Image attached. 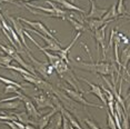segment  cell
I'll return each mask as SVG.
<instances>
[{
  "label": "cell",
  "instance_id": "44dd1931",
  "mask_svg": "<svg viewBox=\"0 0 130 129\" xmlns=\"http://www.w3.org/2000/svg\"><path fill=\"white\" fill-rule=\"evenodd\" d=\"M0 83L5 84V85H12V86H16L19 90H21V91H23V90H25V87H23L22 85H20V84H18V83H16V81L11 80V79H9V78L2 77V76H0Z\"/></svg>",
  "mask_w": 130,
  "mask_h": 129
},
{
  "label": "cell",
  "instance_id": "e0dca14e",
  "mask_svg": "<svg viewBox=\"0 0 130 129\" xmlns=\"http://www.w3.org/2000/svg\"><path fill=\"white\" fill-rule=\"evenodd\" d=\"M21 100L20 99H16V100H11V101H5L0 104V110H12V109H17L20 107Z\"/></svg>",
  "mask_w": 130,
  "mask_h": 129
},
{
  "label": "cell",
  "instance_id": "ba28073f",
  "mask_svg": "<svg viewBox=\"0 0 130 129\" xmlns=\"http://www.w3.org/2000/svg\"><path fill=\"white\" fill-rule=\"evenodd\" d=\"M31 100H34L36 102L37 109H43V108H47V107L51 108V109L55 108L54 104H52L51 100H50V98L43 92H40L39 95H36V96H32Z\"/></svg>",
  "mask_w": 130,
  "mask_h": 129
},
{
  "label": "cell",
  "instance_id": "6da1fadb",
  "mask_svg": "<svg viewBox=\"0 0 130 129\" xmlns=\"http://www.w3.org/2000/svg\"><path fill=\"white\" fill-rule=\"evenodd\" d=\"M82 46L86 48V50L88 51V54L90 56V52L88 50L87 46L85 43H82ZM90 59H91V62H85V61H70V66L75 67V68H78V69H82V70H86V71H90V72H97V74L101 75V76H108L110 75L111 76V80L115 85V76H113V71H116V74L119 76L120 72H119V69L116 68L115 64L116 63H108L106 61H101V62H93L92 60V57L90 56Z\"/></svg>",
  "mask_w": 130,
  "mask_h": 129
},
{
  "label": "cell",
  "instance_id": "4fadbf2b",
  "mask_svg": "<svg viewBox=\"0 0 130 129\" xmlns=\"http://www.w3.org/2000/svg\"><path fill=\"white\" fill-rule=\"evenodd\" d=\"M56 104H57V108H58V109H60V112L62 114V115L68 119V121H69L70 124L72 125V127H73V128H76V129H84V128H82L81 126H80V124L78 122V120H77L75 117H73L67 109H64V108L61 106L60 102H59L58 100H56Z\"/></svg>",
  "mask_w": 130,
  "mask_h": 129
},
{
  "label": "cell",
  "instance_id": "8992f818",
  "mask_svg": "<svg viewBox=\"0 0 130 129\" xmlns=\"http://www.w3.org/2000/svg\"><path fill=\"white\" fill-rule=\"evenodd\" d=\"M7 18L9 19V21L11 22V27L13 28L14 32H16L17 35H18V37H19L20 41H21V43H22V46H25V48H26V50H27V51H30V48H29L28 43H27V41H26L25 35H23L22 25H21V23H19L18 20L14 19L13 17H11V16H7ZM30 52H31V51H30Z\"/></svg>",
  "mask_w": 130,
  "mask_h": 129
},
{
  "label": "cell",
  "instance_id": "2e32d148",
  "mask_svg": "<svg viewBox=\"0 0 130 129\" xmlns=\"http://www.w3.org/2000/svg\"><path fill=\"white\" fill-rule=\"evenodd\" d=\"M86 22H87L88 29L91 31H97L98 29H100L102 26H105L106 23H109L111 21H103L101 19H86Z\"/></svg>",
  "mask_w": 130,
  "mask_h": 129
},
{
  "label": "cell",
  "instance_id": "5b68a950",
  "mask_svg": "<svg viewBox=\"0 0 130 129\" xmlns=\"http://www.w3.org/2000/svg\"><path fill=\"white\" fill-rule=\"evenodd\" d=\"M107 27H108V23H106L100 29L94 31V40H96V43L98 46V49H99V47L102 48L103 61L106 60V56H107V51H106V28Z\"/></svg>",
  "mask_w": 130,
  "mask_h": 129
},
{
  "label": "cell",
  "instance_id": "5bb4252c",
  "mask_svg": "<svg viewBox=\"0 0 130 129\" xmlns=\"http://www.w3.org/2000/svg\"><path fill=\"white\" fill-rule=\"evenodd\" d=\"M129 60H130V48H129V45H128V46H126L125 49H122V50H121V54L119 56L120 68H122V72H123V74L127 71V67H128Z\"/></svg>",
  "mask_w": 130,
  "mask_h": 129
},
{
  "label": "cell",
  "instance_id": "8fae6325",
  "mask_svg": "<svg viewBox=\"0 0 130 129\" xmlns=\"http://www.w3.org/2000/svg\"><path fill=\"white\" fill-rule=\"evenodd\" d=\"M81 34H82V32H77V35H76L75 37H73L72 41L69 43V46H67L64 49H61L60 51H58V57L60 58V59H62V60L64 61V62H66V63L68 64V66H69V63H70L69 57H68V56H69V51L71 50V47H72L73 45H75L77 40H78L79 38L81 37Z\"/></svg>",
  "mask_w": 130,
  "mask_h": 129
},
{
  "label": "cell",
  "instance_id": "603a6c76",
  "mask_svg": "<svg viewBox=\"0 0 130 129\" xmlns=\"http://www.w3.org/2000/svg\"><path fill=\"white\" fill-rule=\"evenodd\" d=\"M0 49H1L2 52H5V55H8V56H10V57L17 52V50L12 46H8V45L5 46V45H2V43H0Z\"/></svg>",
  "mask_w": 130,
  "mask_h": 129
},
{
  "label": "cell",
  "instance_id": "f1b7e54d",
  "mask_svg": "<svg viewBox=\"0 0 130 129\" xmlns=\"http://www.w3.org/2000/svg\"><path fill=\"white\" fill-rule=\"evenodd\" d=\"M5 2H7V4H12V5H16L17 7H21L19 4H16V2H13L12 0H0V4H5Z\"/></svg>",
  "mask_w": 130,
  "mask_h": 129
},
{
  "label": "cell",
  "instance_id": "52a82bcc",
  "mask_svg": "<svg viewBox=\"0 0 130 129\" xmlns=\"http://www.w3.org/2000/svg\"><path fill=\"white\" fill-rule=\"evenodd\" d=\"M25 55H27L28 58L30 59V61H31L32 63H34V64H32L34 69L36 70V71L39 72V74L42 76L43 78H48V76H47V68H48V66H49V62H48V61H47V62H43V61L37 60L36 58L32 57V55H31L30 51L25 52Z\"/></svg>",
  "mask_w": 130,
  "mask_h": 129
},
{
  "label": "cell",
  "instance_id": "9c48e42d",
  "mask_svg": "<svg viewBox=\"0 0 130 129\" xmlns=\"http://www.w3.org/2000/svg\"><path fill=\"white\" fill-rule=\"evenodd\" d=\"M90 2V11L88 14H86L85 18L86 19H101L103 16H105V13L107 12V9H103V8H99L98 6L96 5V2H94V0H89Z\"/></svg>",
  "mask_w": 130,
  "mask_h": 129
},
{
  "label": "cell",
  "instance_id": "f546056e",
  "mask_svg": "<svg viewBox=\"0 0 130 129\" xmlns=\"http://www.w3.org/2000/svg\"><path fill=\"white\" fill-rule=\"evenodd\" d=\"M25 129H39L38 127H36V126H34V125H25Z\"/></svg>",
  "mask_w": 130,
  "mask_h": 129
},
{
  "label": "cell",
  "instance_id": "d6986e66",
  "mask_svg": "<svg viewBox=\"0 0 130 129\" xmlns=\"http://www.w3.org/2000/svg\"><path fill=\"white\" fill-rule=\"evenodd\" d=\"M66 20H68L70 23H71V26H72V28L75 29V30L77 32H82V31H85V30H87V27L84 25L82 22H79V21H77V20H75L72 18V17H66Z\"/></svg>",
  "mask_w": 130,
  "mask_h": 129
},
{
  "label": "cell",
  "instance_id": "ac0fdd59",
  "mask_svg": "<svg viewBox=\"0 0 130 129\" xmlns=\"http://www.w3.org/2000/svg\"><path fill=\"white\" fill-rule=\"evenodd\" d=\"M116 10H117V14L119 17H129V11L126 9L125 4H123V0H118L116 4Z\"/></svg>",
  "mask_w": 130,
  "mask_h": 129
},
{
  "label": "cell",
  "instance_id": "30bf717a",
  "mask_svg": "<svg viewBox=\"0 0 130 129\" xmlns=\"http://www.w3.org/2000/svg\"><path fill=\"white\" fill-rule=\"evenodd\" d=\"M80 79H81L82 81H85V83L90 87V90H89V91H87V93H92V95L97 96L100 99V101H102L105 105H107V99H106V96H105V93H103V91H102L101 87L98 86V85L92 84L91 81L87 80L86 78H80Z\"/></svg>",
  "mask_w": 130,
  "mask_h": 129
},
{
  "label": "cell",
  "instance_id": "83f0119b",
  "mask_svg": "<svg viewBox=\"0 0 130 129\" xmlns=\"http://www.w3.org/2000/svg\"><path fill=\"white\" fill-rule=\"evenodd\" d=\"M14 125L18 127V129H25V125L22 124V122H20V121H18V120H14V121H12Z\"/></svg>",
  "mask_w": 130,
  "mask_h": 129
},
{
  "label": "cell",
  "instance_id": "484cf974",
  "mask_svg": "<svg viewBox=\"0 0 130 129\" xmlns=\"http://www.w3.org/2000/svg\"><path fill=\"white\" fill-rule=\"evenodd\" d=\"M84 122L88 126V127H89V129H101L98 125L96 124V122L93 121V120H91V119H89V118L84 119Z\"/></svg>",
  "mask_w": 130,
  "mask_h": 129
},
{
  "label": "cell",
  "instance_id": "9a60e30c",
  "mask_svg": "<svg viewBox=\"0 0 130 129\" xmlns=\"http://www.w3.org/2000/svg\"><path fill=\"white\" fill-rule=\"evenodd\" d=\"M51 1H55V2H58L60 6H62L63 10H69V11H78L79 13H82L85 14L86 11L84 9H81V8H79L78 6L73 5L72 2H69L68 0H51Z\"/></svg>",
  "mask_w": 130,
  "mask_h": 129
},
{
  "label": "cell",
  "instance_id": "4316f807",
  "mask_svg": "<svg viewBox=\"0 0 130 129\" xmlns=\"http://www.w3.org/2000/svg\"><path fill=\"white\" fill-rule=\"evenodd\" d=\"M61 126H62V129H75L63 115H62V119H61Z\"/></svg>",
  "mask_w": 130,
  "mask_h": 129
},
{
  "label": "cell",
  "instance_id": "cb8c5ba5",
  "mask_svg": "<svg viewBox=\"0 0 130 129\" xmlns=\"http://www.w3.org/2000/svg\"><path fill=\"white\" fill-rule=\"evenodd\" d=\"M12 61H13V59L10 57V56H8V55L0 56V64L2 66V68H4L5 66H8V64H10Z\"/></svg>",
  "mask_w": 130,
  "mask_h": 129
},
{
  "label": "cell",
  "instance_id": "ffe728a7",
  "mask_svg": "<svg viewBox=\"0 0 130 129\" xmlns=\"http://www.w3.org/2000/svg\"><path fill=\"white\" fill-rule=\"evenodd\" d=\"M4 68H6V69H10V70H13V71L18 72V74H20L21 76H30V77H35V76L32 75L30 71H28L27 69L22 68V67H17V66H12V64H8V66H5ZM37 78H38V77H37Z\"/></svg>",
  "mask_w": 130,
  "mask_h": 129
},
{
  "label": "cell",
  "instance_id": "7402d4cb",
  "mask_svg": "<svg viewBox=\"0 0 130 129\" xmlns=\"http://www.w3.org/2000/svg\"><path fill=\"white\" fill-rule=\"evenodd\" d=\"M4 92L5 93H16V95H18V96L22 95L21 90H19L16 86H12V85H6L5 89H4Z\"/></svg>",
  "mask_w": 130,
  "mask_h": 129
},
{
  "label": "cell",
  "instance_id": "7c38bea8",
  "mask_svg": "<svg viewBox=\"0 0 130 129\" xmlns=\"http://www.w3.org/2000/svg\"><path fill=\"white\" fill-rule=\"evenodd\" d=\"M58 112H59V109H58L57 107L52 108V110L50 111V112L46 114V115H42L40 118L37 119V127L39 128V129H45L47 126L49 125V122H50V120H51V118L56 115V114H58Z\"/></svg>",
  "mask_w": 130,
  "mask_h": 129
},
{
  "label": "cell",
  "instance_id": "3957f363",
  "mask_svg": "<svg viewBox=\"0 0 130 129\" xmlns=\"http://www.w3.org/2000/svg\"><path fill=\"white\" fill-rule=\"evenodd\" d=\"M62 90L67 93V96L69 97V98H71L72 100L79 102V104L84 105L86 107H93V108H99V109H105L103 106H100V105L92 104V102L87 101V99H85V97L82 96V92H79V91H77V90L70 89V88H66V87H62Z\"/></svg>",
  "mask_w": 130,
  "mask_h": 129
},
{
  "label": "cell",
  "instance_id": "277c9868",
  "mask_svg": "<svg viewBox=\"0 0 130 129\" xmlns=\"http://www.w3.org/2000/svg\"><path fill=\"white\" fill-rule=\"evenodd\" d=\"M20 100H21L23 104H25V108H26V112H27V115L29 116V118H32L34 120H37L38 118H40L41 114L40 111L37 109V107L34 105V101L31 100V98H29L28 96L26 95H22L20 96Z\"/></svg>",
  "mask_w": 130,
  "mask_h": 129
},
{
  "label": "cell",
  "instance_id": "d4e9b609",
  "mask_svg": "<svg viewBox=\"0 0 130 129\" xmlns=\"http://www.w3.org/2000/svg\"><path fill=\"white\" fill-rule=\"evenodd\" d=\"M107 126L109 129H117V126L115 124V120L112 118L111 114L109 112V110H107Z\"/></svg>",
  "mask_w": 130,
  "mask_h": 129
},
{
  "label": "cell",
  "instance_id": "4dcf8cb0",
  "mask_svg": "<svg viewBox=\"0 0 130 129\" xmlns=\"http://www.w3.org/2000/svg\"><path fill=\"white\" fill-rule=\"evenodd\" d=\"M123 1H125V0H123Z\"/></svg>",
  "mask_w": 130,
  "mask_h": 129
},
{
  "label": "cell",
  "instance_id": "7a4b0ae2",
  "mask_svg": "<svg viewBox=\"0 0 130 129\" xmlns=\"http://www.w3.org/2000/svg\"><path fill=\"white\" fill-rule=\"evenodd\" d=\"M17 20H20V21H21L22 23H25V25L29 26L30 28L35 29V30L38 31V32H40V34L45 35V36H47L48 38H50V39L55 40V41H57V42H60V41H58L57 38H56L54 35H52V32L50 31L49 29L47 28L42 22H40V21H31V20L25 19V18H22V17H18V18H17ZM60 43H61V42H60Z\"/></svg>",
  "mask_w": 130,
  "mask_h": 129
}]
</instances>
